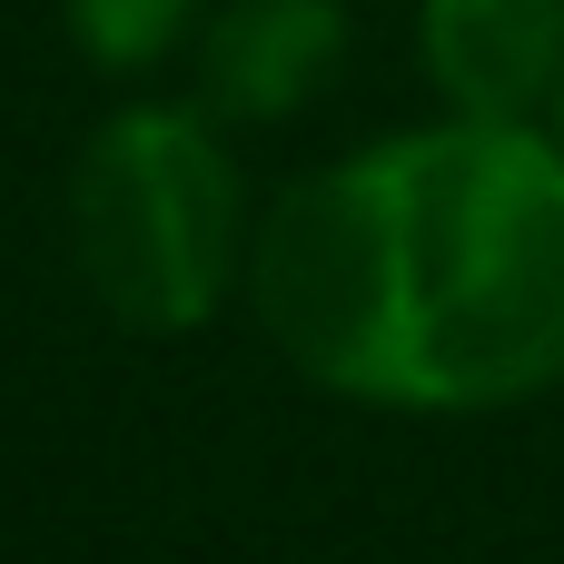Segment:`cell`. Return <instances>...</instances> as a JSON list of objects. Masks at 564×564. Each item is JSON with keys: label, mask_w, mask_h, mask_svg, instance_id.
I'll return each instance as SVG.
<instances>
[{"label": "cell", "mask_w": 564, "mask_h": 564, "mask_svg": "<svg viewBox=\"0 0 564 564\" xmlns=\"http://www.w3.org/2000/svg\"><path fill=\"white\" fill-rule=\"evenodd\" d=\"M545 129H555V149H564V99H555V119H545Z\"/></svg>", "instance_id": "obj_6"}, {"label": "cell", "mask_w": 564, "mask_h": 564, "mask_svg": "<svg viewBox=\"0 0 564 564\" xmlns=\"http://www.w3.org/2000/svg\"><path fill=\"white\" fill-rule=\"evenodd\" d=\"M416 50L446 119L545 129L564 99V0H426Z\"/></svg>", "instance_id": "obj_4"}, {"label": "cell", "mask_w": 564, "mask_h": 564, "mask_svg": "<svg viewBox=\"0 0 564 564\" xmlns=\"http://www.w3.org/2000/svg\"><path fill=\"white\" fill-rule=\"evenodd\" d=\"M238 169L198 109H119L69 178V258L129 337H188L238 278Z\"/></svg>", "instance_id": "obj_2"}, {"label": "cell", "mask_w": 564, "mask_h": 564, "mask_svg": "<svg viewBox=\"0 0 564 564\" xmlns=\"http://www.w3.org/2000/svg\"><path fill=\"white\" fill-rule=\"evenodd\" d=\"M347 69V0H208L198 20V119L278 129L317 109Z\"/></svg>", "instance_id": "obj_3"}, {"label": "cell", "mask_w": 564, "mask_h": 564, "mask_svg": "<svg viewBox=\"0 0 564 564\" xmlns=\"http://www.w3.org/2000/svg\"><path fill=\"white\" fill-rule=\"evenodd\" d=\"M59 10H69V30L99 69H149L208 20V0H59Z\"/></svg>", "instance_id": "obj_5"}, {"label": "cell", "mask_w": 564, "mask_h": 564, "mask_svg": "<svg viewBox=\"0 0 564 564\" xmlns=\"http://www.w3.org/2000/svg\"><path fill=\"white\" fill-rule=\"evenodd\" d=\"M248 297L278 357L357 406H525L564 377V149L555 129L436 119L297 178Z\"/></svg>", "instance_id": "obj_1"}]
</instances>
